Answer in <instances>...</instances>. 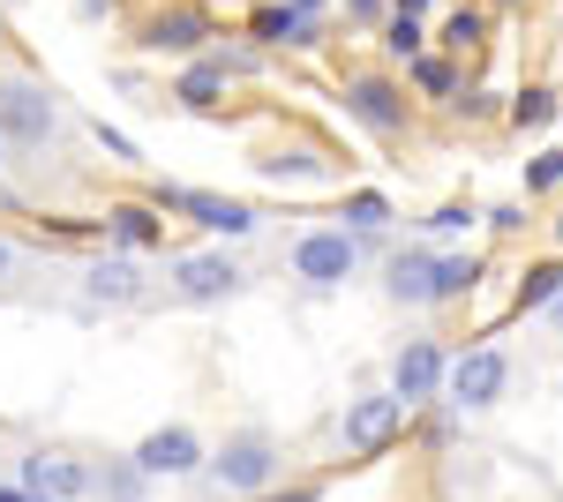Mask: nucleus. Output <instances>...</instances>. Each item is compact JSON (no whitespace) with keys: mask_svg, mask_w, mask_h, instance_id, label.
I'll use <instances>...</instances> for the list:
<instances>
[{"mask_svg":"<svg viewBox=\"0 0 563 502\" xmlns=\"http://www.w3.org/2000/svg\"><path fill=\"white\" fill-rule=\"evenodd\" d=\"M361 255H368V241H353L346 225H308V233H294V248H286V270L301 286H316V293H339L353 270H361Z\"/></svg>","mask_w":563,"mask_h":502,"instance_id":"2","label":"nucleus"},{"mask_svg":"<svg viewBox=\"0 0 563 502\" xmlns=\"http://www.w3.org/2000/svg\"><path fill=\"white\" fill-rule=\"evenodd\" d=\"M556 248H563V210H556Z\"/></svg>","mask_w":563,"mask_h":502,"instance_id":"40","label":"nucleus"},{"mask_svg":"<svg viewBox=\"0 0 563 502\" xmlns=\"http://www.w3.org/2000/svg\"><path fill=\"white\" fill-rule=\"evenodd\" d=\"M218 60H225V76H256V68H263V45H218Z\"/></svg>","mask_w":563,"mask_h":502,"instance_id":"29","label":"nucleus"},{"mask_svg":"<svg viewBox=\"0 0 563 502\" xmlns=\"http://www.w3.org/2000/svg\"><path fill=\"white\" fill-rule=\"evenodd\" d=\"M8 270H15V248H8V233H0V278H8Z\"/></svg>","mask_w":563,"mask_h":502,"instance_id":"36","label":"nucleus"},{"mask_svg":"<svg viewBox=\"0 0 563 502\" xmlns=\"http://www.w3.org/2000/svg\"><path fill=\"white\" fill-rule=\"evenodd\" d=\"M211 38H218L211 15H203V8H188V0H166V8L135 31V45H143V53H180V60L211 53Z\"/></svg>","mask_w":563,"mask_h":502,"instance_id":"12","label":"nucleus"},{"mask_svg":"<svg viewBox=\"0 0 563 502\" xmlns=\"http://www.w3.org/2000/svg\"><path fill=\"white\" fill-rule=\"evenodd\" d=\"M0 502H31V495H23V488H0Z\"/></svg>","mask_w":563,"mask_h":502,"instance_id":"39","label":"nucleus"},{"mask_svg":"<svg viewBox=\"0 0 563 502\" xmlns=\"http://www.w3.org/2000/svg\"><path fill=\"white\" fill-rule=\"evenodd\" d=\"M346 15H353V23H376V31H384V23H390V0H346Z\"/></svg>","mask_w":563,"mask_h":502,"instance_id":"31","label":"nucleus"},{"mask_svg":"<svg viewBox=\"0 0 563 502\" xmlns=\"http://www.w3.org/2000/svg\"><path fill=\"white\" fill-rule=\"evenodd\" d=\"M406 76H413V90H429V98H451V90H459V68H451L443 53H421Z\"/></svg>","mask_w":563,"mask_h":502,"instance_id":"25","label":"nucleus"},{"mask_svg":"<svg viewBox=\"0 0 563 502\" xmlns=\"http://www.w3.org/2000/svg\"><path fill=\"white\" fill-rule=\"evenodd\" d=\"M406 435V398H390V390H368V398H353L346 420H339V443H346L353 458H376Z\"/></svg>","mask_w":563,"mask_h":502,"instance_id":"9","label":"nucleus"},{"mask_svg":"<svg viewBox=\"0 0 563 502\" xmlns=\"http://www.w3.org/2000/svg\"><path fill=\"white\" fill-rule=\"evenodd\" d=\"M129 458L143 465V480H188V472L211 465V450H203V435H196L188 420H166V427H151V435L135 443Z\"/></svg>","mask_w":563,"mask_h":502,"instance_id":"8","label":"nucleus"},{"mask_svg":"<svg viewBox=\"0 0 563 502\" xmlns=\"http://www.w3.org/2000/svg\"><path fill=\"white\" fill-rule=\"evenodd\" d=\"M90 135H98V150H106L113 166H143V150H135V135H121V127H106V121H90Z\"/></svg>","mask_w":563,"mask_h":502,"instance_id":"28","label":"nucleus"},{"mask_svg":"<svg viewBox=\"0 0 563 502\" xmlns=\"http://www.w3.org/2000/svg\"><path fill=\"white\" fill-rule=\"evenodd\" d=\"M339 217H346V233H353V241H376V233H384V225H390V203H384V196H376V188H353V196H346V210H339Z\"/></svg>","mask_w":563,"mask_h":502,"instance_id":"20","label":"nucleus"},{"mask_svg":"<svg viewBox=\"0 0 563 502\" xmlns=\"http://www.w3.org/2000/svg\"><path fill=\"white\" fill-rule=\"evenodd\" d=\"M256 172H263V180H323L331 166H323V158H308V150H263Z\"/></svg>","mask_w":563,"mask_h":502,"instance_id":"22","label":"nucleus"},{"mask_svg":"<svg viewBox=\"0 0 563 502\" xmlns=\"http://www.w3.org/2000/svg\"><path fill=\"white\" fill-rule=\"evenodd\" d=\"M549 315H556V323H563V300H556V308H549Z\"/></svg>","mask_w":563,"mask_h":502,"instance_id":"41","label":"nucleus"},{"mask_svg":"<svg viewBox=\"0 0 563 502\" xmlns=\"http://www.w3.org/2000/svg\"><path fill=\"white\" fill-rule=\"evenodd\" d=\"M241 286H249V270L225 248H196V255H174L166 263V293L188 300V308H218V300L241 293Z\"/></svg>","mask_w":563,"mask_h":502,"instance_id":"5","label":"nucleus"},{"mask_svg":"<svg viewBox=\"0 0 563 502\" xmlns=\"http://www.w3.org/2000/svg\"><path fill=\"white\" fill-rule=\"evenodd\" d=\"M384 293L398 300V308H435V255H429V248H406V255H390V278H384Z\"/></svg>","mask_w":563,"mask_h":502,"instance_id":"15","label":"nucleus"},{"mask_svg":"<svg viewBox=\"0 0 563 502\" xmlns=\"http://www.w3.org/2000/svg\"><path fill=\"white\" fill-rule=\"evenodd\" d=\"M76 15H84V23H106V15H113V0H76Z\"/></svg>","mask_w":563,"mask_h":502,"instance_id":"33","label":"nucleus"},{"mask_svg":"<svg viewBox=\"0 0 563 502\" xmlns=\"http://www.w3.org/2000/svg\"><path fill=\"white\" fill-rule=\"evenodd\" d=\"M504 390H511V353H504V345H466V353H451V376H443V405H451V413H488Z\"/></svg>","mask_w":563,"mask_h":502,"instance_id":"3","label":"nucleus"},{"mask_svg":"<svg viewBox=\"0 0 563 502\" xmlns=\"http://www.w3.org/2000/svg\"><path fill=\"white\" fill-rule=\"evenodd\" d=\"M249 38H256L263 53H308V45H323V15L271 0V8H256V15H249Z\"/></svg>","mask_w":563,"mask_h":502,"instance_id":"13","label":"nucleus"},{"mask_svg":"<svg viewBox=\"0 0 563 502\" xmlns=\"http://www.w3.org/2000/svg\"><path fill=\"white\" fill-rule=\"evenodd\" d=\"M8 158H15V143H8V135H0V180H8Z\"/></svg>","mask_w":563,"mask_h":502,"instance_id":"37","label":"nucleus"},{"mask_svg":"<svg viewBox=\"0 0 563 502\" xmlns=\"http://www.w3.org/2000/svg\"><path fill=\"white\" fill-rule=\"evenodd\" d=\"M474 217H481V210H466V203H443V210L429 217V233H466Z\"/></svg>","mask_w":563,"mask_h":502,"instance_id":"30","label":"nucleus"},{"mask_svg":"<svg viewBox=\"0 0 563 502\" xmlns=\"http://www.w3.org/2000/svg\"><path fill=\"white\" fill-rule=\"evenodd\" d=\"M84 300L129 308V300H143V270H135L129 255H90L84 263Z\"/></svg>","mask_w":563,"mask_h":502,"instance_id":"14","label":"nucleus"},{"mask_svg":"<svg viewBox=\"0 0 563 502\" xmlns=\"http://www.w3.org/2000/svg\"><path fill=\"white\" fill-rule=\"evenodd\" d=\"M481 286V255H435V308H451V300H466Z\"/></svg>","mask_w":563,"mask_h":502,"instance_id":"18","label":"nucleus"},{"mask_svg":"<svg viewBox=\"0 0 563 502\" xmlns=\"http://www.w3.org/2000/svg\"><path fill=\"white\" fill-rule=\"evenodd\" d=\"M53 127H60V105H53V90L38 76H0V135L15 150H45Z\"/></svg>","mask_w":563,"mask_h":502,"instance_id":"4","label":"nucleus"},{"mask_svg":"<svg viewBox=\"0 0 563 502\" xmlns=\"http://www.w3.org/2000/svg\"><path fill=\"white\" fill-rule=\"evenodd\" d=\"M286 8H308V15H323V0H286Z\"/></svg>","mask_w":563,"mask_h":502,"instance_id":"38","label":"nucleus"},{"mask_svg":"<svg viewBox=\"0 0 563 502\" xmlns=\"http://www.w3.org/2000/svg\"><path fill=\"white\" fill-rule=\"evenodd\" d=\"M339 98H346V121H361L368 135H406V121H413V98L390 76H346Z\"/></svg>","mask_w":563,"mask_h":502,"instance_id":"11","label":"nucleus"},{"mask_svg":"<svg viewBox=\"0 0 563 502\" xmlns=\"http://www.w3.org/2000/svg\"><path fill=\"white\" fill-rule=\"evenodd\" d=\"M556 300H563V263H533L519 278V293H511V308H519V315H541V308H556Z\"/></svg>","mask_w":563,"mask_h":502,"instance_id":"19","label":"nucleus"},{"mask_svg":"<svg viewBox=\"0 0 563 502\" xmlns=\"http://www.w3.org/2000/svg\"><path fill=\"white\" fill-rule=\"evenodd\" d=\"M98 488H106L113 502H135L151 480H143V465H135V458H106V465H98Z\"/></svg>","mask_w":563,"mask_h":502,"instance_id":"24","label":"nucleus"},{"mask_svg":"<svg viewBox=\"0 0 563 502\" xmlns=\"http://www.w3.org/2000/svg\"><path fill=\"white\" fill-rule=\"evenodd\" d=\"M481 31H488V23H481L474 8H459V15L443 23V53H474V45H481Z\"/></svg>","mask_w":563,"mask_h":502,"instance_id":"26","label":"nucleus"},{"mask_svg":"<svg viewBox=\"0 0 563 502\" xmlns=\"http://www.w3.org/2000/svg\"><path fill=\"white\" fill-rule=\"evenodd\" d=\"M443 376H451V353L435 337H406L390 353V398H406V413L413 405H435L443 398Z\"/></svg>","mask_w":563,"mask_h":502,"instance_id":"10","label":"nucleus"},{"mask_svg":"<svg viewBox=\"0 0 563 502\" xmlns=\"http://www.w3.org/2000/svg\"><path fill=\"white\" fill-rule=\"evenodd\" d=\"M106 241H121V248H158V241H166V210L158 203H113L106 210Z\"/></svg>","mask_w":563,"mask_h":502,"instance_id":"17","label":"nucleus"},{"mask_svg":"<svg viewBox=\"0 0 563 502\" xmlns=\"http://www.w3.org/2000/svg\"><path fill=\"white\" fill-rule=\"evenodd\" d=\"M504 8H511V0H504Z\"/></svg>","mask_w":563,"mask_h":502,"instance_id":"42","label":"nucleus"},{"mask_svg":"<svg viewBox=\"0 0 563 502\" xmlns=\"http://www.w3.org/2000/svg\"><path fill=\"white\" fill-rule=\"evenodd\" d=\"M390 8H398V15H429L435 0H390Z\"/></svg>","mask_w":563,"mask_h":502,"instance_id":"34","label":"nucleus"},{"mask_svg":"<svg viewBox=\"0 0 563 502\" xmlns=\"http://www.w3.org/2000/svg\"><path fill=\"white\" fill-rule=\"evenodd\" d=\"M384 53L413 68V60L429 53V31H421V15H398V8H390V23H384Z\"/></svg>","mask_w":563,"mask_h":502,"instance_id":"21","label":"nucleus"},{"mask_svg":"<svg viewBox=\"0 0 563 502\" xmlns=\"http://www.w3.org/2000/svg\"><path fill=\"white\" fill-rule=\"evenodd\" d=\"M549 188H563V143H556V150H541V158L526 166V196H549Z\"/></svg>","mask_w":563,"mask_h":502,"instance_id":"27","label":"nucleus"},{"mask_svg":"<svg viewBox=\"0 0 563 502\" xmlns=\"http://www.w3.org/2000/svg\"><path fill=\"white\" fill-rule=\"evenodd\" d=\"M151 203L196 217L203 233H218V241H249V233H256V210L241 203V196H211V188H174V180H158V188H151Z\"/></svg>","mask_w":563,"mask_h":502,"instance_id":"7","label":"nucleus"},{"mask_svg":"<svg viewBox=\"0 0 563 502\" xmlns=\"http://www.w3.org/2000/svg\"><path fill=\"white\" fill-rule=\"evenodd\" d=\"M278 472H286V450H278L271 427H233V435L211 450V465H203V480H211L218 495H249V502L271 495Z\"/></svg>","mask_w":563,"mask_h":502,"instance_id":"1","label":"nucleus"},{"mask_svg":"<svg viewBox=\"0 0 563 502\" xmlns=\"http://www.w3.org/2000/svg\"><path fill=\"white\" fill-rule=\"evenodd\" d=\"M481 217H488L496 233H519V225H526V203H496V210H481Z\"/></svg>","mask_w":563,"mask_h":502,"instance_id":"32","label":"nucleus"},{"mask_svg":"<svg viewBox=\"0 0 563 502\" xmlns=\"http://www.w3.org/2000/svg\"><path fill=\"white\" fill-rule=\"evenodd\" d=\"M15 488L31 502H76L98 488V465H84L76 450H23L15 458Z\"/></svg>","mask_w":563,"mask_h":502,"instance_id":"6","label":"nucleus"},{"mask_svg":"<svg viewBox=\"0 0 563 502\" xmlns=\"http://www.w3.org/2000/svg\"><path fill=\"white\" fill-rule=\"evenodd\" d=\"M563 113V98L549 83H533V90H519V98H511V127H549Z\"/></svg>","mask_w":563,"mask_h":502,"instance_id":"23","label":"nucleus"},{"mask_svg":"<svg viewBox=\"0 0 563 502\" xmlns=\"http://www.w3.org/2000/svg\"><path fill=\"white\" fill-rule=\"evenodd\" d=\"M263 502H316V488H294V495H263Z\"/></svg>","mask_w":563,"mask_h":502,"instance_id":"35","label":"nucleus"},{"mask_svg":"<svg viewBox=\"0 0 563 502\" xmlns=\"http://www.w3.org/2000/svg\"><path fill=\"white\" fill-rule=\"evenodd\" d=\"M225 83H233V76H225V60H218V53H196V60L174 76V90H166V98H180L188 113H211L218 98H225Z\"/></svg>","mask_w":563,"mask_h":502,"instance_id":"16","label":"nucleus"}]
</instances>
